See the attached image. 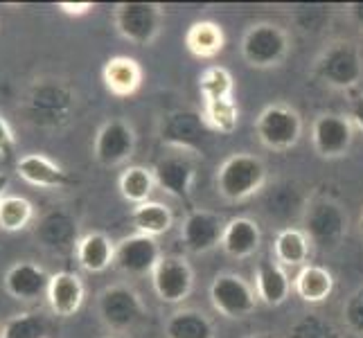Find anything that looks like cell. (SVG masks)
I'll use <instances>...</instances> for the list:
<instances>
[{
	"label": "cell",
	"mask_w": 363,
	"mask_h": 338,
	"mask_svg": "<svg viewBox=\"0 0 363 338\" xmlns=\"http://www.w3.org/2000/svg\"><path fill=\"white\" fill-rule=\"evenodd\" d=\"M267 183V167L253 154H233L217 169V192L226 201L240 203L255 196Z\"/></svg>",
	"instance_id": "1"
},
{
	"label": "cell",
	"mask_w": 363,
	"mask_h": 338,
	"mask_svg": "<svg viewBox=\"0 0 363 338\" xmlns=\"http://www.w3.org/2000/svg\"><path fill=\"white\" fill-rule=\"evenodd\" d=\"M289 52V36L275 23H255L242 39V57L250 68L280 66Z\"/></svg>",
	"instance_id": "2"
},
{
	"label": "cell",
	"mask_w": 363,
	"mask_h": 338,
	"mask_svg": "<svg viewBox=\"0 0 363 338\" xmlns=\"http://www.w3.org/2000/svg\"><path fill=\"white\" fill-rule=\"evenodd\" d=\"M316 72L332 89H354L363 77V61L359 50L347 41L330 43L316 61Z\"/></svg>",
	"instance_id": "3"
},
{
	"label": "cell",
	"mask_w": 363,
	"mask_h": 338,
	"mask_svg": "<svg viewBox=\"0 0 363 338\" xmlns=\"http://www.w3.org/2000/svg\"><path fill=\"white\" fill-rule=\"evenodd\" d=\"M305 235L318 248H336L347 235L345 210L332 198H316L305 210Z\"/></svg>",
	"instance_id": "4"
},
{
	"label": "cell",
	"mask_w": 363,
	"mask_h": 338,
	"mask_svg": "<svg viewBox=\"0 0 363 338\" xmlns=\"http://www.w3.org/2000/svg\"><path fill=\"white\" fill-rule=\"evenodd\" d=\"M255 131L259 142L273 149V152H286L296 147L303 135V120L298 111L286 104H271L257 116Z\"/></svg>",
	"instance_id": "5"
},
{
	"label": "cell",
	"mask_w": 363,
	"mask_h": 338,
	"mask_svg": "<svg viewBox=\"0 0 363 338\" xmlns=\"http://www.w3.org/2000/svg\"><path fill=\"white\" fill-rule=\"evenodd\" d=\"M210 127L206 124L203 113L192 108H179L165 116L160 124V140L181 149V152H203Z\"/></svg>",
	"instance_id": "6"
},
{
	"label": "cell",
	"mask_w": 363,
	"mask_h": 338,
	"mask_svg": "<svg viewBox=\"0 0 363 338\" xmlns=\"http://www.w3.org/2000/svg\"><path fill=\"white\" fill-rule=\"evenodd\" d=\"M257 300V291L235 273H221L210 284V303L226 318H246Z\"/></svg>",
	"instance_id": "7"
},
{
	"label": "cell",
	"mask_w": 363,
	"mask_h": 338,
	"mask_svg": "<svg viewBox=\"0 0 363 338\" xmlns=\"http://www.w3.org/2000/svg\"><path fill=\"white\" fill-rule=\"evenodd\" d=\"M162 23V11L154 3H122L116 9V28L127 41L135 45H149Z\"/></svg>",
	"instance_id": "8"
},
{
	"label": "cell",
	"mask_w": 363,
	"mask_h": 338,
	"mask_svg": "<svg viewBox=\"0 0 363 338\" xmlns=\"http://www.w3.org/2000/svg\"><path fill=\"white\" fill-rule=\"evenodd\" d=\"M152 284L162 303H183L194 286L192 266L183 257H162L152 273Z\"/></svg>",
	"instance_id": "9"
},
{
	"label": "cell",
	"mask_w": 363,
	"mask_h": 338,
	"mask_svg": "<svg viewBox=\"0 0 363 338\" xmlns=\"http://www.w3.org/2000/svg\"><path fill=\"white\" fill-rule=\"evenodd\" d=\"M354 129L352 120L336 116V113H325L314 120L311 127V142H314L316 154L323 158H341L347 154L352 145Z\"/></svg>",
	"instance_id": "10"
},
{
	"label": "cell",
	"mask_w": 363,
	"mask_h": 338,
	"mask_svg": "<svg viewBox=\"0 0 363 338\" xmlns=\"http://www.w3.org/2000/svg\"><path fill=\"white\" fill-rule=\"evenodd\" d=\"M160 259H162L160 246L154 237L135 232L131 237H124L116 246L113 264L129 275H147V273H154Z\"/></svg>",
	"instance_id": "11"
},
{
	"label": "cell",
	"mask_w": 363,
	"mask_h": 338,
	"mask_svg": "<svg viewBox=\"0 0 363 338\" xmlns=\"http://www.w3.org/2000/svg\"><path fill=\"white\" fill-rule=\"evenodd\" d=\"M143 303L129 286H108L99 295V316L113 329H129L143 318Z\"/></svg>",
	"instance_id": "12"
},
{
	"label": "cell",
	"mask_w": 363,
	"mask_h": 338,
	"mask_svg": "<svg viewBox=\"0 0 363 338\" xmlns=\"http://www.w3.org/2000/svg\"><path fill=\"white\" fill-rule=\"evenodd\" d=\"M135 149L133 129L122 120H108L95 137V158L106 167L129 160Z\"/></svg>",
	"instance_id": "13"
},
{
	"label": "cell",
	"mask_w": 363,
	"mask_h": 338,
	"mask_svg": "<svg viewBox=\"0 0 363 338\" xmlns=\"http://www.w3.org/2000/svg\"><path fill=\"white\" fill-rule=\"evenodd\" d=\"M226 225L219 215L210 210H190L181 225V240L192 253H208L215 246H221V237Z\"/></svg>",
	"instance_id": "14"
},
{
	"label": "cell",
	"mask_w": 363,
	"mask_h": 338,
	"mask_svg": "<svg viewBox=\"0 0 363 338\" xmlns=\"http://www.w3.org/2000/svg\"><path fill=\"white\" fill-rule=\"evenodd\" d=\"M154 179L160 190H165L179 201H190L192 187H194V165L187 156H165L156 162Z\"/></svg>",
	"instance_id": "15"
},
{
	"label": "cell",
	"mask_w": 363,
	"mask_h": 338,
	"mask_svg": "<svg viewBox=\"0 0 363 338\" xmlns=\"http://www.w3.org/2000/svg\"><path fill=\"white\" fill-rule=\"evenodd\" d=\"M48 303L50 309L61 318H70L79 311L84 303V284L74 273L61 271L50 278L48 286Z\"/></svg>",
	"instance_id": "16"
},
{
	"label": "cell",
	"mask_w": 363,
	"mask_h": 338,
	"mask_svg": "<svg viewBox=\"0 0 363 338\" xmlns=\"http://www.w3.org/2000/svg\"><path fill=\"white\" fill-rule=\"evenodd\" d=\"M50 278L41 266L32 264V261H21L14 264L5 275V289L11 298L16 300H34L43 293H48Z\"/></svg>",
	"instance_id": "17"
},
{
	"label": "cell",
	"mask_w": 363,
	"mask_h": 338,
	"mask_svg": "<svg viewBox=\"0 0 363 338\" xmlns=\"http://www.w3.org/2000/svg\"><path fill=\"white\" fill-rule=\"evenodd\" d=\"M102 79L111 95L131 97L143 84V68L131 57H113L102 68Z\"/></svg>",
	"instance_id": "18"
},
{
	"label": "cell",
	"mask_w": 363,
	"mask_h": 338,
	"mask_svg": "<svg viewBox=\"0 0 363 338\" xmlns=\"http://www.w3.org/2000/svg\"><path fill=\"white\" fill-rule=\"evenodd\" d=\"M255 286H257V298L269 307H280L286 298H289L294 282L284 269L273 259H262L257 264L255 273Z\"/></svg>",
	"instance_id": "19"
},
{
	"label": "cell",
	"mask_w": 363,
	"mask_h": 338,
	"mask_svg": "<svg viewBox=\"0 0 363 338\" xmlns=\"http://www.w3.org/2000/svg\"><path fill=\"white\" fill-rule=\"evenodd\" d=\"M259 242H262V232H259L257 221L248 217H237V219H230L226 223V228H223L221 248L226 250L230 257L244 259V257L255 255Z\"/></svg>",
	"instance_id": "20"
},
{
	"label": "cell",
	"mask_w": 363,
	"mask_h": 338,
	"mask_svg": "<svg viewBox=\"0 0 363 338\" xmlns=\"http://www.w3.org/2000/svg\"><path fill=\"white\" fill-rule=\"evenodd\" d=\"M185 47L196 59H215L226 47V34L215 21H196L185 32Z\"/></svg>",
	"instance_id": "21"
},
{
	"label": "cell",
	"mask_w": 363,
	"mask_h": 338,
	"mask_svg": "<svg viewBox=\"0 0 363 338\" xmlns=\"http://www.w3.org/2000/svg\"><path fill=\"white\" fill-rule=\"evenodd\" d=\"M294 291L309 305L325 303L334 291V275L320 264H305L294 278Z\"/></svg>",
	"instance_id": "22"
},
{
	"label": "cell",
	"mask_w": 363,
	"mask_h": 338,
	"mask_svg": "<svg viewBox=\"0 0 363 338\" xmlns=\"http://www.w3.org/2000/svg\"><path fill=\"white\" fill-rule=\"evenodd\" d=\"M16 169L23 181H28L30 185H36V187H64L70 183L68 174L41 154L23 156L16 162Z\"/></svg>",
	"instance_id": "23"
},
{
	"label": "cell",
	"mask_w": 363,
	"mask_h": 338,
	"mask_svg": "<svg viewBox=\"0 0 363 338\" xmlns=\"http://www.w3.org/2000/svg\"><path fill=\"white\" fill-rule=\"evenodd\" d=\"M77 261L84 271L102 273L116 261V246L104 232H89L77 242Z\"/></svg>",
	"instance_id": "24"
},
{
	"label": "cell",
	"mask_w": 363,
	"mask_h": 338,
	"mask_svg": "<svg viewBox=\"0 0 363 338\" xmlns=\"http://www.w3.org/2000/svg\"><path fill=\"white\" fill-rule=\"evenodd\" d=\"M311 242L300 228H284L273 240V257L280 266H300L303 269L309 259Z\"/></svg>",
	"instance_id": "25"
},
{
	"label": "cell",
	"mask_w": 363,
	"mask_h": 338,
	"mask_svg": "<svg viewBox=\"0 0 363 338\" xmlns=\"http://www.w3.org/2000/svg\"><path fill=\"white\" fill-rule=\"evenodd\" d=\"M131 221H133V225H135L140 235L154 237V240H156V237L172 230L174 215H172V210L165 203L147 201V203H140V205L133 208Z\"/></svg>",
	"instance_id": "26"
},
{
	"label": "cell",
	"mask_w": 363,
	"mask_h": 338,
	"mask_svg": "<svg viewBox=\"0 0 363 338\" xmlns=\"http://www.w3.org/2000/svg\"><path fill=\"white\" fill-rule=\"evenodd\" d=\"M167 338H215V327L206 314L196 309H183L172 314L165 325Z\"/></svg>",
	"instance_id": "27"
},
{
	"label": "cell",
	"mask_w": 363,
	"mask_h": 338,
	"mask_svg": "<svg viewBox=\"0 0 363 338\" xmlns=\"http://www.w3.org/2000/svg\"><path fill=\"white\" fill-rule=\"evenodd\" d=\"M154 185H156L154 171L147 169V167H140V165L127 167L120 174V181H118L122 198L133 203V205L147 203L149 196H152V192H154Z\"/></svg>",
	"instance_id": "28"
},
{
	"label": "cell",
	"mask_w": 363,
	"mask_h": 338,
	"mask_svg": "<svg viewBox=\"0 0 363 338\" xmlns=\"http://www.w3.org/2000/svg\"><path fill=\"white\" fill-rule=\"evenodd\" d=\"M199 93L203 97V104L235 97V79L230 70L223 66H208L199 74Z\"/></svg>",
	"instance_id": "29"
},
{
	"label": "cell",
	"mask_w": 363,
	"mask_h": 338,
	"mask_svg": "<svg viewBox=\"0 0 363 338\" xmlns=\"http://www.w3.org/2000/svg\"><path fill=\"white\" fill-rule=\"evenodd\" d=\"M203 118L210 131L230 135L237 124H240V108L235 104V97L230 99H217V102H206L203 104Z\"/></svg>",
	"instance_id": "30"
},
{
	"label": "cell",
	"mask_w": 363,
	"mask_h": 338,
	"mask_svg": "<svg viewBox=\"0 0 363 338\" xmlns=\"http://www.w3.org/2000/svg\"><path fill=\"white\" fill-rule=\"evenodd\" d=\"M39 237L45 246L64 248L74 240V221L64 212H50L39 225Z\"/></svg>",
	"instance_id": "31"
},
{
	"label": "cell",
	"mask_w": 363,
	"mask_h": 338,
	"mask_svg": "<svg viewBox=\"0 0 363 338\" xmlns=\"http://www.w3.org/2000/svg\"><path fill=\"white\" fill-rule=\"evenodd\" d=\"M34 217L32 203L23 196H3L0 198V228L7 232L23 230Z\"/></svg>",
	"instance_id": "32"
},
{
	"label": "cell",
	"mask_w": 363,
	"mask_h": 338,
	"mask_svg": "<svg viewBox=\"0 0 363 338\" xmlns=\"http://www.w3.org/2000/svg\"><path fill=\"white\" fill-rule=\"evenodd\" d=\"M289 338H341V334L332 320L316 314H307L291 325Z\"/></svg>",
	"instance_id": "33"
},
{
	"label": "cell",
	"mask_w": 363,
	"mask_h": 338,
	"mask_svg": "<svg viewBox=\"0 0 363 338\" xmlns=\"http://www.w3.org/2000/svg\"><path fill=\"white\" fill-rule=\"evenodd\" d=\"M3 338H45V320L36 314H18L5 325Z\"/></svg>",
	"instance_id": "34"
},
{
	"label": "cell",
	"mask_w": 363,
	"mask_h": 338,
	"mask_svg": "<svg viewBox=\"0 0 363 338\" xmlns=\"http://www.w3.org/2000/svg\"><path fill=\"white\" fill-rule=\"evenodd\" d=\"M343 318H345V327L350 332L363 336V286H359L357 291H352L345 298Z\"/></svg>",
	"instance_id": "35"
},
{
	"label": "cell",
	"mask_w": 363,
	"mask_h": 338,
	"mask_svg": "<svg viewBox=\"0 0 363 338\" xmlns=\"http://www.w3.org/2000/svg\"><path fill=\"white\" fill-rule=\"evenodd\" d=\"M16 154V142H14V135H11L9 124L0 118V158L3 160H11Z\"/></svg>",
	"instance_id": "36"
},
{
	"label": "cell",
	"mask_w": 363,
	"mask_h": 338,
	"mask_svg": "<svg viewBox=\"0 0 363 338\" xmlns=\"http://www.w3.org/2000/svg\"><path fill=\"white\" fill-rule=\"evenodd\" d=\"M350 120H352L357 127L363 131V95L354 97L352 104H350Z\"/></svg>",
	"instance_id": "37"
},
{
	"label": "cell",
	"mask_w": 363,
	"mask_h": 338,
	"mask_svg": "<svg viewBox=\"0 0 363 338\" xmlns=\"http://www.w3.org/2000/svg\"><path fill=\"white\" fill-rule=\"evenodd\" d=\"M61 9L66 11V14H84V11H89L93 5L91 3H84V5H72V3H61L59 5Z\"/></svg>",
	"instance_id": "38"
},
{
	"label": "cell",
	"mask_w": 363,
	"mask_h": 338,
	"mask_svg": "<svg viewBox=\"0 0 363 338\" xmlns=\"http://www.w3.org/2000/svg\"><path fill=\"white\" fill-rule=\"evenodd\" d=\"M350 16H352V21L363 30V3H352V5H350Z\"/></svg>",
	"instance_id": "39"
},
{
	"label": "cell",
	"mask_w": 363,
	"mask_h": 338,
	"mask_svg": "<svg viewBox=\"0 0 363 338\" xmlns=\"http://www.w3.org/2000/svg\"><path fill=\"white\" fill-rule=\"evenodd\" d=\"M7 185H9V176H7V174H0V198L5 196Z\"/></svg>",
	"instance_id": "40"
},
{
	"label": "cell",
	"mask_w": 363,
	"mask_h": 338,
	"mask_svg": "<svg viewBox=\"0 0 363 338\" xmlns=\"http://www.w3.org/2000/svg\"><path fill=\"white\" fill-rule=\"evenodd\" d=\"M248 338H273V336H269V334H255V336H248Z\"/></svg>",
	"instance_id": "41"
},
{
	"label": "cell",
	"mask_w": 363,
	"mask_h": 338,
	"mask_svg": "<svg viewBox=\"0 0 363 338\" xmlns=\"http://www.w3.org/2000/svg\"><path fill=\"white\" fill-rule=\"evenodd\" d=\"M361 232H363V215H361Z\"/></svg>",
	"instance_id": "42"
}]
</instances>
